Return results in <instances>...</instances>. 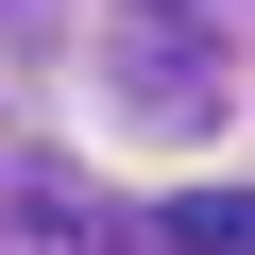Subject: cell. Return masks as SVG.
I'll list each match as a JSON object with an SVG mask.
<instances>
[{"mask_svg":"<svg viewBox=\"0 0 255 255\" xmlns=\"http://www.w3.org/2000/svg\"><path fill=\"white\" fill-rule=\"evenodd\" d=\"M170 238H187V255H255V187H187Z\"/></svg>","mask_w":255,"mask_h":255,"instance_id":"1","label":"cell"}]
</instances>
